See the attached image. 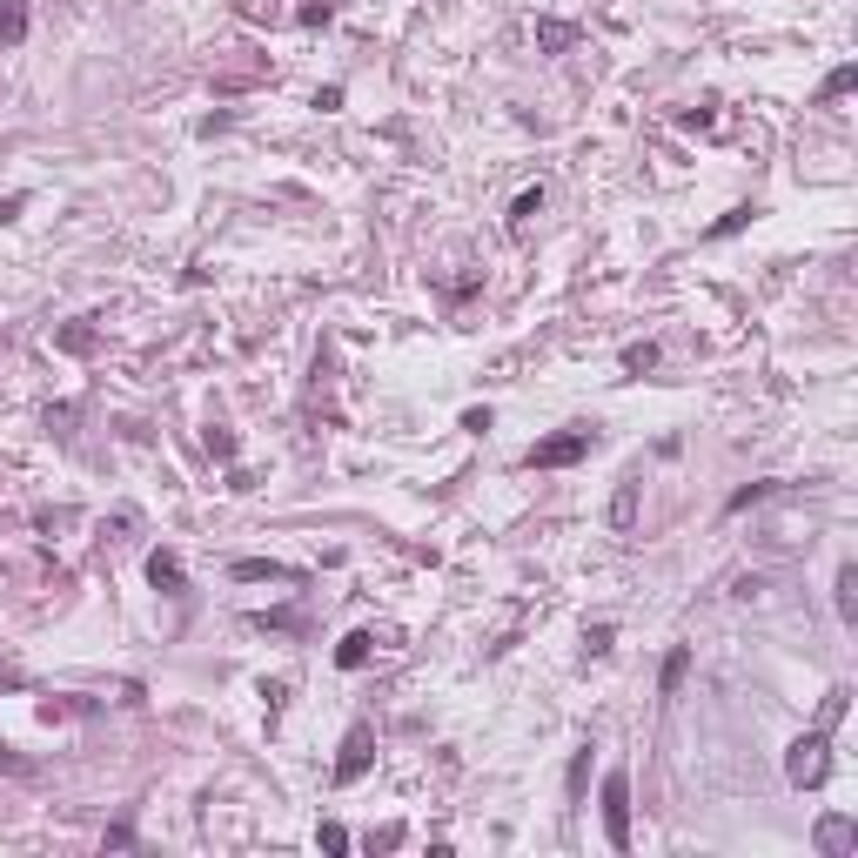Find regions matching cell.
Listing matches in <instances>:
<instances>
[{"mask_svg":"<svg viewBox=\"0 0 858 858\" xmlns=\"http://www.w3.org/2000/svg\"><path fill=\"white\" fill-rule=\"evenodd\" d=\"M202 443H208V456H235V436H228V429H208Z\"/></svg>","mask_w":858,"mask_h":858,"instance_id":"cell-24","label":"cell"},{"mask_svg":"<svg viewBox=\"0 0 858 858\" xmlns=\"http://www.w3.org/2000/svg\"><path fill=\"white\" fill-rule=\"evenodd\" d=\"M684 671H691V651L678 644V651L664 657V678H657V691H664V698H678V691H684Z\"/></svg>","mask_w":858,"mask_h":858,"instance_id":"cell-13","label":"cell"},{"mask_svg":"<svg viewBox=\"0 0 858 858\" xmlns=\"http://www.w3.org/2000/svg\"><path fill=\"white\" fill-rule=\"evenodd\" d=\"M590 450V429H564V436H543L530 450V470H570L577 456Z\"/></svg>","mask_w":858,"mask_h":858,"instance_id":"cell-3","label":"cell"},{"mask_svg":"<svg viewBox=\"0 0 858 858\" xmlns=\"http://www.w3.org/2000/svg\"><path fill=\"white\" fill-rule=\"evenodd\" d=\"M852 88H858V68L845 61V68H832V74H825V88H818V101H838V94H852Z\"/></svg>","mask_w":858,"mask_h":858,"instance_id":"cell-15","label":"cell"},{"mask_svg":"<svg viewBox=\"0 0 858 858\" xmlns=\"http://www.w3.org/2000/svg\"><path fill=\"white\" fill-rule=\"evenodd\" d=\"M832 597H838V617H845V624H858V564L838 570V590H832Z\"/></svg>","mask_w":858,"mask_h":858,"instance_id":"cell-12","label":"cell"},{"mask_svg":"<svg viewBox=\"0 0 858 858\" xmlns=\"http://www.w3.org/2000/svg\"><path fill=\"white\" fill-rule=\"evenodd\" d=\"M537 215H543V188H523L517 202H510V235H530Z\"/></svg>","mask_w":858,"mask_h":858,"instance_id":"cell-9","label":"cell"},{"mask_svg":"<svg viewBox=\"0 0 858 858\" xmlns=\"http://www.w3.org/2000/svg\"><path fill=\"white\" fill-rule=\"evenodd\" d=\"M289 577V564H275V557H242L235 564V584H282Z\"/></svg>","mask_w":858,"mask_h":858,"instance_id":"cell-7","label":"cell"},{"mask_svg":"<svg viewBox=\"0 0 858 858\" xmlns=\"http://www.w3.org/2000/svg\"><path fill=\"white\" fill-rule=\"evenodd\" d=\"M845 698H852L845 684H832V691H825V704H818V724H825V731H832V724L845 718Z\"/></svg>","mask_w":858,"mask_h":858,"instance_id":"cell-16","label":"cell"},{"mask_svg":"<svg viewBox=\"0 0 858 858\" xmlns=\"http://www.w3.org/2000/svg\"><path fill=\"white\" fill-rule=\"evenodd\" d=\"M624 369H631V376L657 369V342H631V349H624Z\"/></svg>","mask_w":858,"mask_h":858,"instance_id":"cell-17","label":"cell"},{"mask_svg":"<svg viewBox=\"0 0 858 858\" xmlns=\"http://www.w3.org/2000/svg\"><path fill=\"white\" fill-rule=\"evenodd\" d=\"M148 584L168 590V597H181V590H188V570H181L175 550H155V557H148Z\"/></svg>","mask_w":858,"mask_h":858,"instance_id":"cell-5","label":"cell"},{"mask_svg":"<svg viewBox=\"0 0 858 858\" xmlns=\"http://www.w3.org/2000/svg\"><path fill=\"white\" fill-rule=\"evenodd\" d=\"M329 14H336L329 0H302V7H295V21L302 27H329Z\"/></svg>","mask_w":858,"mask_h":858,"instance_id":"cell-19","label":"cell"},{"mask_svg":"<svg viewBox=\"0 0 858 858\" xmlns=\"http://www.w3.org/2000/svg\"><path fill=\"white\" fill-rule=\"evenodd\" d=\"M610 637H617L610 624H590V631H584V657H604V651H610Z\"/></svg>","mask_w":858,"mask_h":858,"instance_id":"cell-21","label":"cell"},{"mask_svg":"<svg viewBox=\"0 0 858 858\" xmlns=\"http://www.w3.org/2000/svg\"><path fill=\"white\" fill-rule=\"evenodd\" d=\"M369 758H376V738H369V724H356V731L342 738V758H336V785H356L362 771H369Z\"/></svg>","mask_w":858,"mask_h":858,"instance_id":"cell-4","label":"cell"},{"mask_svg":"<svg viewBox=\"0 0 858 858\" xmlns=\"http://www.w3.org/2000/svg\"><path fill=\"white\" fill-rule=\"evenodd\" d=\"M316 845H322V852H349V832H342V825H322Z\"/></svg>","mask_w":858,"mask_h":858,"instance_id":"cell-23","label":"cell"},{"mask_svg":"<svg viewBox=\"0 0 858 858\" xmlns=\"http://www.w3.org/2000/svg\"><path fill=\"white\" fill-rule=\"evenodd\" d=\"M771 490H778V483H745V490H738V497L724 503V510H751V503H765Z\"/></svg>","mask_w":858,"mask_h":858,"instance_id":"cell-20","label":"cell"},{"mask_svg":"<svg viewBox=\"0 0 858 858\" xmlns=\"http://www.w3.org/2000/svg\"><path fill=\"white\" fill-rule=\"evenodd\" d=\"M610 523H617V530H631V523H637V476L617 483V497H610Z\"/></svg>","mask_w":858,"mask_h":858,"instance_id":"cell-11","label":"cell"},{"mask_svg":"<svg viewBox=\"0 0 858 858\" xmlns=\"http://www.w3.org/2000/svg\"><path fill=\"white\" fill-rule=\"evenodd\" d=\"M570 41H577V27H570V21H537V47H543V54H564Z\"/></svg>","mask_w":858,"mask_h":858,"instance_id":"cell-14","label":"cell"},{"mask_svg":"<svg viewBox=\"0 0 858 858\" xmlns=\"http://www.w3.org/2000/svg\"><path fill=\"white\" fill-rule=\"evenodd\" d=\"M61 349H68V356H88V349H94V329H88V322L61 329Z\"/></svg>","mask_w":858,"mask_h":858,"instance_id":"cell-18","label":"cell"},{"mask_svg":"<svg viewBox=\"0 0 858 858\" xmlns=\"http://www.w3.org/2000/svg\"><path fill=\"white\" fill-rule=\"evenodd\" d=\"M0 41L7 47L27 41V0H0Z\"/></svg>","mask_w":858,"mask_h":858,"instance_id":"cell-10","label":"cell"},{"mask_svg":"<svg viewBox=\"0 0 858 858\" xmlns=\"http://www.w3.org/2000/svg\"><path fill=\"white\" fill-rule=\"evenodd\" d=\"M852 845H858V825H852V818H825V825H818V852H825V858L852 852Z\"/></svg>","mask_w":858,"mask_h":858,"instance_id":"cell-6","label":"cell"},{"mask_svg":"<svg viewBox=\"0 0 858 858\" xmlns=\"http://www.w3.org/2000/svg\"><path fill=\"white\" fill-rule=\"evenodd\" d=\"M825 751H832V731L818 724V731H805V738L785 751V778H791L798 791H805V785H825Z\"/></svg>","mask_w":858,"mask_h":858,"instance_id":"cell-1","label":"cell"},{"mask_svg":"<svg viewBox=\"0 0 858 858\" xmlns=\"http://www.w3.org/2000/svg\"><path fill=\"white\" fill-rule=\"evenodd\" d=\"M604 832H610L617 852H631V778H624V771L604 778Z\"/></svg>","mask_w":858,"mask_h":858,"instance_id":"cell-2","label":"cell"},{"mask_svg":"<svg viewBox=\"0 0 858 858\" xmlns=\"http://www.w3.org/2000/svg\"><path fill=\"white\" fill-rule=\"evenodd\" d=\"M745 222H751V208H731V215H724V222L711 228V235H738V228H745Z\"/></svg>","mask_w":858,"mask_h":858,"instance_id":"cell-26","label":"cell"},{"mask_svg":"<svg viewBox=\"0 0 858 858\" xmlns=\"http://www.w3.org/2000/svg\"><path fill=\"white\" fill-rule=\"evenodd\" d=\"M0 771H14V778H27V771H34V765H27V758H21V751H14V745H0Z\"/></svg>","mask_w":858,"mask_h":858,"instance_id":"cell-25","label":"cell"},{"mask_svg":"<svg viewBox=\"0 0 858 858\" xmlns=\"http://www.w3.org/2000/svg\"><path fill=\"white\" fill-rule=\"evenodd\" d=\"M369 651H376V637H369V631H349V637L336 644V664H342V671H362V664H369Z\"/></svg>","mask_w":858,"mask_h":858,"instance_id":"cell-8","label":"cell"},{"mask_svg":"<svg viewBox=\"0 0 858 858\" xmlns=\"http://www.w3.org/2000/svg\"><path fill=\"white\" fill-rule=\"evenodd\" d=\"M584 778H590V745L577 751V758H570V798H577V791H584Z\"/></svg>","mask_w":858,"mask_h":858,"instance_id":"cell-22","label":"cell"}]
</instances>
